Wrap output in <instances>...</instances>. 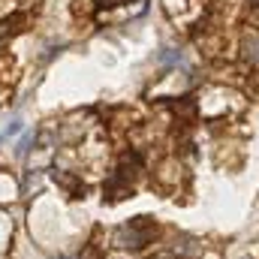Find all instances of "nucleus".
<instances>
[{"label": "nucleus", "instance_id": "f257e3e1", "mask_svg": "<svg viewBox=\"0 0 259 259\" xmlns=\"http://www.w3.org/2000/svg\"><path fill=\"white\" fill-rule=\"evenodd\" d=\"M157 238H160V226H157L154 217H145V214H139V217H133V220L112 229V247L130 250V253L148 250Z\"/></svg>", "mask_w": 259, "mask_h": 259}, {"label": "nucleus", "instance_id": "f03ea898", "mask_svg": "<svg viewBox=\"0 0 259 259\" xmlns=\"http://www.w3.org/2000/svg\"><path fill=\"white\" fill-rule=\"evenodd\" d=\"M205 253V241L196 238V235H187V232H178L169 244V256L172 259H199Z\"/></svg>", "mask_w": 259, "mask_h": 259}, {"label": "nucleus", "instance_id": "423d86ee", "mask_svg": "<svg viewBox=\"0 0 259 259\" xmlns=\"http://www.w3.org/2000/svg\"><path fill=\"white\" fill-rule=\"evenodd\" d=\"M69 259H81V256H69Z\"/></svg>", "mask_w": 259, "mask_h": 259}, {"label": "nucleus", "instance_id": "20e7f679", "mask_svg": "<svg viewBox=\"0 0 259 259\" xmlns=\"http://www.w3.org/2000/svg\"><path fill=\"white\" fill-rule=\"evenodd\" d=\"M18 130H21V121H12V124H9V127L3 130V133H0V142H6V139H9V136H15V133H18Z\"/></svg>", "mask_w": 259, "mask_h": 259}, {"label": "nucleus", "instance_id": "39448f33", "mask_svg": "<svg viewBox=\"0 0 259 259\" xmlns=\"http://www.w3.org/2000/svg\"><path fill=\"white\" fill-rule=\"evenodd\" d=\"M253 6H259V0H253Z\"/></svg>", "mask_w": 259, "mask_h": 259}, {"label": "nucleus", "instance_id": "7ed1b4c3", "mask_svg": "<svg viewBox=\"0 0 259 259\" xmlns=\"http://www.w3.org/2000/svg\"><path fill=\"white\" fill-rule=\"evenodd\" d=\"M241 55L250 66H259V24L247 27L244 39H241Z\"/></svg>", "mask_w": 259, "mask_h": 259}]
</instances>
